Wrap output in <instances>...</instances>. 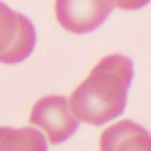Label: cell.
<instances>
[{"mask_svg": "<svg viewBox=\"0 0 151 151\" xmlns=\"http://www.w3.org/2000/svg\"><path fill=\"white\" fill-rule=\"evenodd\" d=\"M30 123L43 129L51 144L67 140L79 127V120L70 110L69 101L57 95L44 96L36 103L30 112Z\"/></svg>", "mask_w": 151, "mask_h": 151, "instance_id": "3957f363", "label": "cell"}, {"mask_svg": "<svg viewBox=\"0 0 151 151\" xmlns=\"http://www.w3.org/2000/svg\"><path fill=\"white\" fill-rule=\"evenodd\" d=\"M134 76L132 60L122 54L101 58L70 96L76 118L99 126L121 116Z\"/></svg>", "mask_w": 151, "mask_h": 151, "instance_id": "6da1fadb", "label": "cell"}, {"mask_svg": "<svg viewBox=\"0 0 151 151\" xmlns=\"http://www.w3.org/2000/svg\"><path fill=\"white\" fill-rule=\"evenodd\" d=\"M101 151H151L150 134L131 120H121L104 129Z\"/></svg>", "mask_w": 151, "mask_h": 151, "instance_id": "5b68a950", "label": "cell"}, {"mask_svg": "<svg viewBox=\"0 0 151 151\" xmlns=\"http://www.w3.org/2000/svg\"><path fill=\"white\" fill-rule=\"evenodd\" d=\"M37 35L26 16L0 2V63H21L32 54Z\"/></svg>", "mask_w": 151, "mask_h": 151, "instance_id": "7a4b0ae2", "label": "cell"}, {"mask_svg": "<svg viewBox=\"0 0 151 151\" xmlns=\"http://www.w3.org/2000/svg\"><path fill=\"white\" fill-rule=\"evenodd\" d=\"M112 0H56L55 14L64 29L88 34L98 28L113 10Z\"/></svg>", "mask_w": 151, "mask_h": 151, "instance_id": "277c9868", "label": "cell"}, {"mask_svg": "<svg viewBox=\"0 0 151 151\" xmlns=\"http://www.w3.org/2000/svg\"><path fill=\"white\" fill-rule=\"evenodd\" d=\"M113 4L121 10H137L145 6L150 0H112Z\"/></svg>", "mask_w": 151, "mask_h": 151, "instance_id": "52a82bcc", "label": "cell"}, {"mask_svg": "<svg viewBox=\"0 0 151 151\" xmlns=\"http://www.w3.org/2000/svg\"><path fill=\"white\" fill-rule=\"evenodd\" d=\"M0 151H47V140L42 133L30 126H0Z\"/></svg>", "mask_w": 151, "mask_h": 151, "instance_id": "8992f818", "label": "cell"}]
</instances>
